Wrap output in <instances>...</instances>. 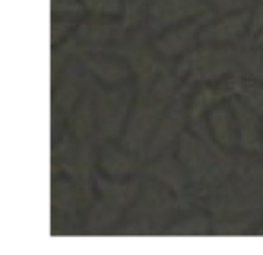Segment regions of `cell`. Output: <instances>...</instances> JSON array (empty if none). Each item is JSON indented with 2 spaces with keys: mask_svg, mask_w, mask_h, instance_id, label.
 I'll list each match as a JSON object with an SVG mask.
<instances>
[]
</instances>
